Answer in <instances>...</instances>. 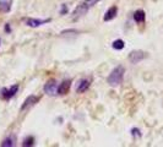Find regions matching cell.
I'll list each match as a JSON object with an SVG mask.
<instances>
[{"label":"cell","instance_id":"1","mask_svg":"<svg viewBox=\"0 0 163 147\" xmlns=\"http://www.w3.org/2000/svg\"><path fill=\"white\" fill-rule=\"evenodd\" d=\"M100 2H102V0H84V2L74 10V13H72V21H76L78 19H81L91 8H93Z\"/></svg>","mask_w":163,"mask_h":147},{"label":"cell","instance_id":"2","mask_svg":"<svg viewBox=\"0 0 163 147\" xmlns=\"http://www.w3.org/2000/svg\"><path fill=\"white\" fill-rule=\"evenodd\" d=\"M124 74H125V69H124L121 65L114 67V69L112 70V72L109 74L108 79H107L108 84H109L112 87H117V86H119V85L123 82Z\"/></svg>","mask_w":163,"mask_h":147},{"label":"cell","instance_id":"3","mask_svg":"<svg viewBox=\"0 0 163 147\" xmlns=\"http://www.w3.org/2000/svg\"><path fill=\"white\" fill-rule=\"evenodd\" d=\"M43 91H44V93L48 95V96H52V97H53V96H56V95H58V82H56L55 80L48 81V82L44 85Z\"/></svg>","mask_w":163,"mask_h":147},{"label":"cell","instance_id":"4","mask_svg":"<svg viewBox=\"0 0 163 147\" xmlns=\"http://www.w3.org/2000/svg\"><path fill=\"white\" fill-rule=\"evenodd\" d=\"M146 58V53L142 52V50H132L130 54H129V60L130 63L132 64H137L140 63L141 60H143Z\"/></svg>","mask_w":163,"mask_h":147},{"label":"cell","instance_id":"5","mask_svg":"<svg viewBox=\"0 0 163 147\" xmlns=\"http://www.w3.org/2000/svg\"><path fill=\"white\" fill-rule=\"evenodd\" d=\"M17 91H19V85H13L10 88H4L3 90L2 97H3V99L9 101V99H11L17 93Z\"/></svg>","mask_w":163,"mask_h":147},{"label":"cell","instance_id":"6","mask_svg":"<svg viewBox=\"0 0 163 147\" xmlns=\"http://www.w3.org/2000/svg\"><path fill=\"white\" fill-rule=\"evenodd\" d=\"M38 101H39V97H37V96H28L26 99H25V102H24V104H22V107H21V112H24V110H26V109H30L31 107H33L36 103H38Z\"/></svg>","mask_w":163,"mask_h":147},{"label":"cell","instance_id":"7","mask_svg":"<svg viewBox=\"0 0 163 147\" xmlns=\"http://www.w3.org/2000/svg\"><path fill=\"white\" fill-rule=\"evenodd\" d=\"M50 20L47 19V20H38V19H26V25L30 26V27H39L44 23H48Z\"/></svg>","mask_w":163,"mask_h":147},{"label":"cell","instance_id":"8","mask_svg":"<svg viewBox=\"0 0 163 147\" xmlns=\"http://www.w3.org/2000/svg\"><path fill=\"white\" fill-rule=\"evenodd\" d=\"M70 86H71V81L70 80H64L59 86H58V95L60 96H64L69 92L70 90Z\"/></svg>","mask_w":163,"mask_h":147},{"label":"cell","instance_id":"9","mask_svg":"<svg viewBox=\"0 0 163 147\" xmlns=\"http://www.w3.org/2000/svg\"><path fill=\"white\" fill-rule=\"evenodd\" d=\"M117 15H118V8H117V6H112V8H109V9L107 10V13H106L103 20H104V21H110V20L115 19Z\"/></svg>","mask_w":163,"mask_h":147},{"label":"cell","instance_id":"10","mask_svg":"<svg viewBox=\"0 0 163 147\" xmlns=\"http://www.w3.org/2000/svg\"><path fill=\"white\" fill-rule=\"evenodd\" d=\"M89 87H90V80H86V79H85V80H81L80 84H78L77 87H76V92L82 93V92L87 91Z\"/></svg>","mask_w":163,"mask_h":147},{"label":"cell","instance_id":"11","mask_svg":"<svg viewBox=\"0 0 163 147\" xmlns=\"http://www.w3.org/2000/svg\"><path fill=\"white\" fill-rule=\"evenodd\" d=\"M13 0H0V13H9L11 10Z\"/></svg>","mask_w":163,"mask_h":147},{"label":"cell","instance_id":"12","mask_svg":"<svg viewBox=\"0 0 163 147\" xmlns=\"http://www.w3.org/2000/svg\"><path fill=\"white\" fill-rule=\"evenodd\" d=\"M145 19H146V15H145V11H143V10H137V11H135V14H134V20H135L137 23H143V22H145Z\"/></svg>","mask_w":163,"mask_h":147},{"label":"cell","instance_id":"13","mask_svg":"<svg viewBox=\"0 0 163 147\" xmlns=\"http://www.w3.org/2000/svg\"><path fill=\"white\" fill-rule=\"evenodd\" d=\"M112 47H113L114 49H117V50H121V49L124 48V42H123L121 39H117V41L113 42Z\"/></svg>","mask_w":163,"mask_h":147},{"label":"cell","instance_id":"14","mask_svg":"<svg viewBox=\"0 0 163 147\" xmlns=\"http://www.w3.org/2000/svg\"><path fill=\"white\" fill-rule=\"evenodd\" d=\"M15 143H14V137H9V138H5L3 142H2V146L3 147H13Z\"/></svg>","mask_w":163,"mask_h":147},{"label":"cell","instance_id":"15","mask_svg":"<svg viewBox=\"0 0 163 147\" xmlns=\"http://www.w3.org/2000/svg\"><path fill=\"white\" fill-rule=\"evenodd\" d=\"M24 146H32L33 145V137L32 136H30V137H27V138H25V141H24V143H22Z\"/></svg>","mask_w":163,"mask_h":147},{"label":"cell","instance_id":"16","mask_svg":"<svg viewBox=\"0 0 163 147\" xmlns=\"http://www.w3.org/2000/svg\"><path fill=\"white\" fill-rule=\"evenodd\" d=\"M131 135L134 136V137H140L141 136V134H140V130L139 129H136V127H134V129H131Z\"/></svg>","mask_w":163,"mask_h":147},{"label":"cell","instance_id":"17","mask_svg":"<svg viewBox=\"0 0 163 147\" xmlns=\"http://www.w3.org/2000/svg\"><path fill=\"white\" fill-rule=\"evenodd\" d=\"M67 11H69V10H67L66 5H65V4H63V5H61V10H60V14H61V15H65V14H67Z\"/></svg>","mask_w":163,"mask_h":147},{"label":"cell","instance_id":"18","mask_svg":"<svg viewBox=\"0 0 163 147\" xmlns=\"http://www.w3.org/2000/svg\"><path fill=\"white\" fill-rule=\"evenodd\" d=\"M5 31H6V32H10V31H11V28H10L9 23H6V25H5Z\"/></svg>","mask_w":163,"mask_h":147}]
</instances>
